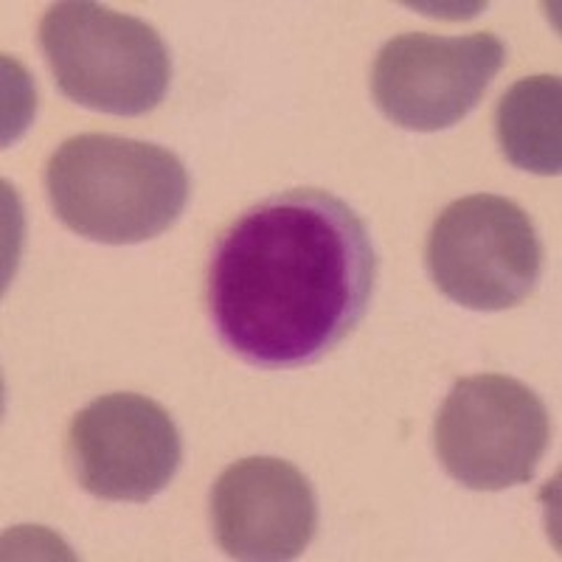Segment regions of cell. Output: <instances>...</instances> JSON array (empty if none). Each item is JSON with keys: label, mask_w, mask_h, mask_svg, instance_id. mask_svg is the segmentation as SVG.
Returning <instances> with one entry per match:
<instances>
[{"label": "cell", "mask_w": 562, "mask_h": 562, "mask_svg": "<svg viewBox=\"0 0 562 562\" xmlns=\"http://www.w3.org/2000/svg\"><path fill=\"white\" fill-rule=\"evenodd\" d=\"M378 259L363 220L321 189H290L220 234L205 304L220 344L259 369H299L363 321Z\"/></svg>", "instance_id": "1"}, {"label": "cell", "mask_w": 562, "mask_h": 562, "mask_svg": "<svg viewBox=\"0 0 562 562\" xmlns=\"http://www.w3.org/2000/svg\"><path fill=\"white\" fill-rule=\"evenodd\" d=\"M45 189L54 214L79 237L135 245L178 223L189 175L178 155L158 144L85 133L52 155Z\"/></svg>", "instance_id": "2"}, {"label": "cell", "mask_w": 562, "mask_h": 562, "mask_svg": "<svg viewBox=\"0 0 562 562\" xmlns=\"http://www.w3.org/2000/svg\"><path fill=\"white\" fill-rule=\"evenodd\" d=\"M40 45L70 102L110 115H144L164 102L172 63L160 34L133 14L90 0L45 12Z\"/></svg>", "instance_id": "3"}, {"label": "cell", "mask_w": 562, "mask_h": 562, "mask_svg": "<svg viewBox=\"0 0 562 562\" xmlns=\"http://www.w3.org/2000/svg\"><path fill=\"white\" fill-rule=\"evenodd\" d=\"M549 436L543 400L504 374L459 380L441 403L434 428L436 453L450 479L484 492L535 479Z\"/></svg>", "instance_id": "4"}, {"label": "cell", "mask_w": 562, "mask_h": 562, "mask_svg": "<svg viewBox=\"0 0 562 562\" xmlns=\"http://www.w3.org/2000/svg\"><path fill=\"white\" fill-rule=\"evenodd\" d=\"M425 262L450 301L495 313L515 307L535 290L543 248L518 203L498 194H470L436 217Z\"/></svg>", "instance_id": "5"}, {"label": "cell", "mask_w": 562, "mask_h": 562, "mask_svg": "<svg viewBox=\"0 0 562 562\" xmlns=\"http://www.w3.org/2000/svg\"><path fill=\"white\" fill-rule=\"evenodd\" d=\"M504 59L506 45L490 32L400 34L374 59V102L385 119L405 130H448L481 102Z\"/></svg>", "instance_id": "6"}, {"label": "cell", "mask_w": 562, "mask_h": 562, "mask_svg": "<svg viewBox=\"0 0 562 562\" xmlns=\"http://www.w3.org/2000/svg\"><path fill=\"white\" fill-rule=\"evenodd\" d=\"M68 450L90 495L133 504L167 490L183 459L169 411L140 394H108L85 405L70 422Z\"/></svg>", "instance_id": "7"}, {"label": "cell", "mask_w": 562, "mask_h": 562, "mask_svg": "<svg viewBox=\"0 0 562 562\" xmlns=\"http://www.w3.org/2000/svg\"><path fill=\"white\" fill-rule=\"evenodd\" d=\"M211 524L234 560H295L313 540L318 506L299 467L256 456L223 470L211 490Z\"/></svg>", "instance_id": "8"}, {"label": "cell", "mask_w": 562, "mask_h": 562, "mask_svg": "<svg viewBox=\"0 0 562 562\" xmlns=\"http://www.w3.org/2000/svg\"><path fill=\"white\" fill-rule=\"evenodd\" d=\"M495 133L512 167L535 175L562 169V82L560 77H526L504 93Z\"/></svg>", "instance_id": "9"}]
</instances>
